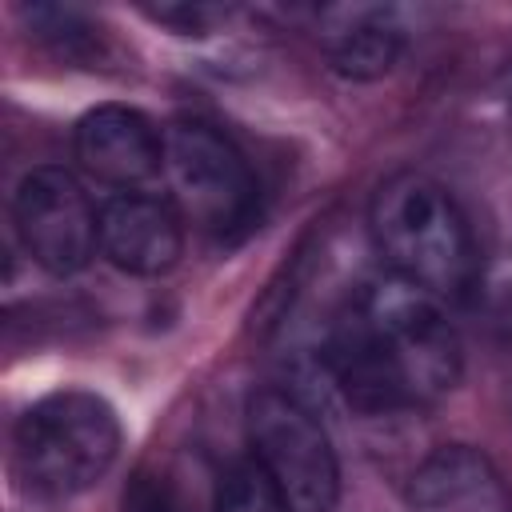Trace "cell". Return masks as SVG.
<instances>
[{
	"label": "cell",
	"instance_id": "6da1fadb",
	"mask_svg": "<svg viewBox=\"0 0 512 512\" xmlns=\"http://www.w3.org/2000/svg\"><path fill=\"white\" fill-rule=\"evenodd\" d=\"M324 368L364 412H408L448 396L464 368L460 336L436 296L384 276L360 284L324 340Z\"/></svg>",
	"mask_w": 512,
	"mask_h": 512
},
{
	"label": "cell",
	"instance_id": "7a4b0ae2",
	"mask_svg": "<svg viewBox=\"0 0 512 512\" xmlns=\"http://www.w3.org/2000/svg\"><path fill=\"white\" fill-rule=\"evenodd\" d=\"M372 244L388 276L428 292L464 296L476 280V240L456 196L424 172L388 176L368 208Z\"/></svg>",
	"mask_w": 512,
	"mask_h": 512
},
{
	"label": "cell",
	"instance_id": "3957f363",
	"mask_svg": "<svg viewBox=\"0 0 512 512\" xmlns=\"http://www.w3.org/2000/svg\"><path fill=\"white\" fill-rule=\"evenodd\" d=\"M120 456L116 408L84 388L40 396L12 428V472L28 496L68 500L108 476Z\"/></svg>",
	"mask_w": 512,
	"mask_h": 512
},
{
	"label": "cell",
	"instance_id": "277c9868",
	"mask_svg": "<svg viewBox=\"0 0 512 512\" xmlns=\"http://www.w3.org/2000/svg\"><path fill=\"white\" fill-rule=\"evenodd\" d=\"M168 200L208 236H232L256 216V176L244 152L204 120H176L164 132Z\"/></svg>",
	"mask_w": 512,
	"mask_h": 512
},
{
	"label": "cell",
	"instance_id": "5b68a950",
	"mask_svg": "<svg viewBox=\"0 0 512 512\" xmlns=\"http://www.w3.org/2000/svg\"><path fill=\"white\" fill-rule=\"evenodd\" d=\"M248 444L272 472L296 512H332L340 500L336 448L316 412L284 388H256L248 396Z\"/></svg>",
	"mask_w": 512,
	"mask_h": 512
},
{
	"label": "cell",
	"instance_id": "8992f818",
	"mask_svg": "<svg viewBox=\"0 0 512 512\" xmlns=\"http://www.w3.org/2000/svg\"><path fill=\"white\" fill-rule=\"evenodd\" d=\"M12 224L24 252L52 276L80 272L100 248V212L84 184L56 164L32 168L12 196Z\"/></svg>",
	"mask_w": 512,
	"mask_h": 512
},
{
	"label": "cell",
	"instance_id": "52a82bcc",
	"mask_svg": "<svg viewBox=\"0 0 512 512\" xmlns=\"http://www.w3.org/2000/svg\"><path fill=\"white\" fill-rule=\"evenodd\" d=\"M80 168L120 192H140L156 172H164V136L160 128L128 104H100L80 116L72 132Z\"/></svg>",
	"mask_w": 512,
	"mask_h": 512
},
{
	"label": "cell",
	"instance_id": "ba28073f",
	"mask_svg": "<svg viewBox=\"0 0 512 512\" xmlns=\"http://www.w3.org/2000/svg\"><path fill=\"white\" fill-rule=\"evenodd\" d=\"M100 248L128 276H164L184 256V216L168 196L120 192L100 208Z\"/></svg>",
	"mask_w": 512,
	"mask_h": 512
},
{
	"label": "cell",
	"instance_id": "9c48e42d",
	"mask_svg": "<svg viewBox=\"0 0 512 512\" xmlns=\"http://www.w3.org/2000/svg\"><path fill=\"white\" fill-rule=\"evenodd\" d=\"M408 512H508L496 464L472 444H440L408 476Z\"/></svg>",
	"mask_w": 512,
	"mask_h": 512
},
{
	"label": "cell",
	"instance_id": "30bf717a",
	"mask_svg": "<svg viewBox=\"0 0 512 512\" xmlns=\"http://www.w3.org/2000/svg\"><path fill=\"white\" fill-rule=\"evenodd\" d=\"M404 52V36L380 8H352L344 24L328 32V60L348 80H376L392 72Z\"/></svg>",
	"mask_w": 512,
	"mask_h": 512
},
{
	"label": "cell",
	"instance_id": "8fae6325",
	"mask_svg": "<svg viewBox=\"0 0 512 512\" xmlns=\"http://www.w3.org/2000/svg\"><path fill=\"white\" fill-rule=\"evenodd\" d=\"M212 512H296V508L288 504L272 472L256 456H248V460L228 464V472L220 476Z\"/></svg>",
	"mask_w": 512,
	"mask_h": 512
},
{
	"label": "cell",
	"instance_id": "7c38bea8",
	"mask_svg": "<svg viewBox=\"0 0 512 512\" xmlns=\"http://www.w3.org/2000/svg\"><path fill=\"white\" fill-rule=\"evenodd\" d=\"M124 512H192V508L172 488L168 476H136L132 492L124 496Z\"/></svg>",
	"mask_w": 512,
	"mask_h": 512
},
{
	"label": "cell",
	"instance_id": "4fadbf2b",
	"mask_svg": "<svg viewBox=\"0 0 512 512\" xmlns=\"http://www.w3.org/2000/svg\"><path fill=\"white\" fill-rule=\"evenodd\" d=\"M152 16L156 20H164V24H176L180 32H204L208 24H216V20H224L228 12L224 8H208V4H160V8H152Z\"/></svg>",
	"mask_w": 512,
	"mask_h": 512
}]
</instances>
